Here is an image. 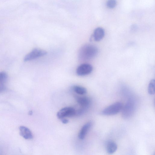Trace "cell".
<instances>
[{"instance_id":"obj_1","label":"cell","mask_w":155,"mask_h":155,"mask_svg":"<svg viewBox=\"0 0 155 155\" xmlns=\"http://www.w3.org/2000/svg\"><path fill=\"white\" fill-rule=\"evenodd\" d=\"M98 49L95 46L86 44L82 46L78 52V57L81 60H88L95 57L98 53Z\"/></svg>"},{"instance_id":"obj_2","label":"cell","mask_w":155,"mask_h":155,"mask_svg":"<svg viewBox=\"0 0 155 155\" xmlns=\"http://www.w3.org/2000/svg\"><path fill=\"white\" fill-rule=\"evenodd\" d=\"M123 107L122 103L120 102H115L104 108L102 111L101 113L104 115H114L119 113Z\"/></svg>"},{"instance_id":"obj_3","label":"cell","mask_w":155,"mask_h":155,"mask_svg":"<svg viewBox=\"0 0 155 155\" xmlns=\"http://www.w3.org/2000/svg\"><path fill=\"white\" fill-rule=\"evenodd\" d=\"M47 52L44 50L35 48L27 54L24 57L25 61H28L46 55Z\"/></svg>"},{"instance_id":"obj_4","label":"cell","mask_w":155,"mask_h":155,"mask_svg":"<svg viewBox=\"0 0 155 155\" xmlns=\"http://www.w3.org/2000/svg\"><path fill=\"white\" fill-rule=\"evenodd\" d=\"M135 108V103L132 100L128 101L123 108L122 115L124 118H128L133 114Z\"/></svg>"},{"instance_id":"obj_5","label":"cell","mask_w":155,"mask_h":155,"mask_svg":"<svg viewBox=\"0 0 155 155\" xmlns=\"http://www.w3.org/2000/svg\"><path fill=\"white\" fill-rule=\"evenodd\" d=\"M75 109L71 107H66L59 110L57 113V117L59 119H62L67 117L74 116L75 114Z\"/></svg>"},{"instance_id":"obj_6","label":"cell","mask_w":155,"mask_h":155,"mask_svg":"<svg viewBox=\"0 0 155 155\" xmlns=\"http://www.w3.org/2000/svg\"><path fill=\"white\" fill-rule=\"evenodd\" d=\"M92 66L87 63L82 64L79 65L76 70V73L79 76H83L90 74L93 70Z\"/></svg>"},{"instance_id":"obj_7","label":"cell","mask_w":155,"mask_h":155,"mask_svg":"<svg viewBox=\"0 0 155 155\" xmlns=\"http://www.w3.org/2000/svg\"><path fill=\"white\" fill-rule=\"evenodd\" d=\"M20 134L24 138L26 139H31L33 136L31 131L28 128L24 126L19 127Z\"/></svg>"},{"instance_id":"obj_8","label":"cell","mask_w":155,"mask_h":155,"mask_svg":"<svg viewBox=\"0 0 155 155\" xmlns=\"http://www.w3.org/2000/svg\"><path fill=\"white\" fill-rule=\"evenodd\" d=\"M92 125V123L91 122H88L84 125L78 134V137L79 139L83 140L84 139Z\"/></svg>"},{"instance_id":"obj_9","label":"cell","mask_w":155,"mask_h":155,"mask_svg":"<svg viewBox=\"0 0 155 155\" xmlns=\"http://www.w3.org/2000/svg\"><path fill=\"white\" fill-rule=\"evenodd\" d=\"M104 35L105 32L104 29L98 27L94 30L93 36L95 41H98L103 39Z\"/></svg>"},{"instance_id":"obj_10","label":"cell","mask_w":155,"mask_h":155,"mask_svg":"<svg viewBox=\"0 0 155 155\" xmlns=\"http://www.w3.org/2000/svg\"><path fill=\"white\" fill-rule=\"evenodd\" d=\"M77 100L78 103L84 109L87 108L91 103L90 99L86 97H77Z\"/></svg>"},{"instance_id":"obj_11","label":"cell","mask_w":155,"mask_h":155,"mask_svg":"<svg viewBox=\"0 0 155 155\" xmlns=\"http://www.w3.org/2000/svg\"><path fill=\"white\" fill-rule=\"evenodd\" d=\"M106 149L108 153L112 154L116 151L117 149V144L114 142L109 141L106 143Z\"/></svg>"},{"instance_id":"obj_12","label":"cell","mask_w":155,"mask_h":155,"mask_svg":"<svg viewBox=\"0 0 155 155\" xmlns=\"http://www.w3.org/2000/svg\"><path fill=\"white\" fill-rule=\"evenodd\" d=\"M72 89L75 92L80 95L85 94L87 92L85 88L80 86L74 85Z\"/></svg>"},{"instance_id":"obj_13","label":"cell","mask_w":155,"mask_h":155,"mask_svg":"<svg viewBox=\"0 0 155 155\" xmlns=\"http://www.w3.org/2000/svg\"><path fill=\"white\" fill-rule=\"evenodd\" d=\"M155 80H151L150 82L148 87V92L150 95H153L155 94Z\"/></svg>"},{"instance_id":"obj_14","label":"cell","mask_w":155,"mask_h":155,"mask_svg":"<svg viewBox=\"0 0 155 155\" xmlns=\"http://www.w3.org/2000/svg\"><path fill=\"white\" fill-rule=\"evenodd\" d=\"M8 79L7 74L4 72H0V85H4Z\"/></svg>"},{"instance_id":"obj_15","label":"cell","mask_w":155,"mask_h":155,"mask_svg":"<svg viewBox=\"0 0 155 155\" xmlns=\"http://www.w3.org/2000/svg\"><path fill=\"white\" fill-rule=\"evenodd\" d=\"M116 2L115 0H108L107 2V5L109 8H114L116 5Z\"/></svg>"},{"instance_id":"obj_16","label":"cell","mask_w":155,"mask_h":155,"mask_svg":"<svg viewBox=\"0 0 155 155\" xmlns=\"http://www.w3.org/2000/svg\"><path fill=\"white\" fill-rule=\"evenodd\" d=\"M6 89V88L4 85H0V93L5 91Z\"/></svg>"},{"instance_id":"obj_17","label":"cell","mask_w":155,"mask_h":155,"mask_svg":"<svg viewBox=\"0 0 155 155\" xmlns=\"http://www.w3.org/2000/svg\"><path fill=\"white\" fill-rule=\"evenodd\" d=\"M61 121L62 123L64 124H66L68 123V120L67 119L65 118H63L61 119Z\"/></svg>"},{"instance_id":"obj_18","label":"cell","mask_w":155,"mask_h":155,"mask_svg":"<svg viewBox=\"0 0 155 155\" xmlns=\"http://www.w3.org/2000/svg\"><path fill=\"white\" fill-rule=\"evenodd\" d=\"M32 113L31 111H30L29 112V114H32Z\"/></svg>"}]
</instances>
